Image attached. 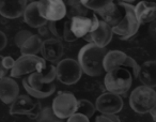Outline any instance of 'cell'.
Listing matches in <instances>:
<instances>
[{
    "label": "cell",
    "mask_w": 156,
    "mask_h": 122,
    "mask_svg": "<svg viewBox=\"0 0 156 122\" xmlns=\"http://www.w3.org/2000/svg\"><path fill=\"white\" fill-rule=\"evenodd\" d=\"M57 78L56 66H47L45 70L37 71L23 79L26 92L35 99H46L56 91L55 79Z\"/></svg>",
    "instance_id": "obj_1"
},
{
    "label": "cell",
    "mask_w": 156,
    "mask_h": 122,
    "mask_svg": "<svg viewBox=\"0 0 156 122\" xmlns=\"http://www.w3.org/2000/svg\"><path fill=\"white\" fill-rule=\"evenodd\" d=\"M108 50L94 43H88L79 50L77 60L83 73L88 76L98 77L105 72L104 60Z\"/></svg>",
    "instance_id": "obj_2"
},
{
    "label": "cell",
    "mask_w": 156,
    "mask_h": 122,
    "mask_svg": "<svg viewBox=\"0 0 156 122\" xmlns=\"http://www.w3.org/2000/svg\"><path fill=\"white\" fill-rule=\"evenodd\" d=\"M133 77L134 74L127 68H117L106 72L104 77V85L107 91L112 93L125 94L130 89L133 84Z\"/></svg>",
    "instance_id": "obj_3"
},
{
    "label": "cell",
    "mask_w": 156,
    "mask_h": 122,
    "mask_svg": "<svg viewBox=\"0 0 156 122\" xmlns=\"http://www.w3.org/2000/svg\"><path fill=\"white\" fill-rule=\"evenodd\" d=\"M129 106L136 113H147L156 106V91L150 86H138L129 95Z\"/></svg>",
    "instance_id": "obj_4"
},
{
    "label": "cell",
    "mask_w": 156,
    "mask_h": 122,
    "mask_svg": "<svg viewBox=\"0 0 156 122\" xmlns=\"http://www.w3.org/2000/svg\"><path fill=\"white\" fill-rule=\"evenodd\" d=\"M119 2L124 10V16L117 26L112 27V31L115 34L119 37V39L127 40L138 32L141 23L137 17L134 5L123 1H119Z\"/></svg>",
    "instance_id": "obj_5"
},
{
    "label": "cell",
    "mask_w": 156,
    "mask_h": 122,
    "mask_svg": "<svg viewBox=\"0 0 156 122\" xmlns=\"http://www.w3.org/2000/svg\"><path fill=\"white\" fill-rule=\"evenodd\" d=\"M47 68V61L43 57L37 55H22L17 60H15L13 69L10 72V76L14 78L29 75L37 71L45 70Z\"/></svg>",
    "instance_id": "obj_6"
},
{
    "label": "cell",
    "mask_w": 156,
    "mask_h": 122,
    "mask_svg": "<svg viewBox=\"0 0 156 122\" xmlns=\"http://www.w3.org/2000/svg\"><path fill=\"white\" fill-rule=\"evenodd\" d=\"M39 99L33 98L30 94H20L11 104L10 115L11 116H27L35 120L42 110Z\"/></svg>",
    "instance_id": "obj_7"
},
{
    "label": "cell",
    "mask_w": 156,
    "mask_h": 122,
    "mask_svg": "<svg viewBox=\"0 0 156 122\" xmlns=\"http://www.w3.org/2000/svg\"><path fill=\"white\" fill-rule=\"evenodd\" d=\"M57 79L64 85H74L81 78L83 71L79 61L73 58H65L60 60L56 66Z\"/></svg>",
    "instance_id": "obj_8"
},
{
    "label": "cell",
    "mask_w": 156,
    "mask_h": 122,
    "mask_svg": "<svg viewBox=\"0 0 156 122\" xmlns=\"http://www.w3.org/2000/svg\"><path fill=\"white\" fill-rule=\"evenodd\" d=\"M105 72H109L117 68H127L134 74V77H138L140 72V66L136 60L121 50H108L104 60Z\"/></svg>",
    "instance_id": "obj_9"
},
{
    "label": "cell",
    "mask_w": 156,
    "mask_h": 122,
    "mask_svg": "<svg viewBox=\"0 0 156 122\" xmlns=\"http://www.w3.org/2000/svg\"><path fill=\"white\" fill-rule=\"evenodd\" d=\"M78 106V100L72 92L60 91L52 100L51 107L54 108L56 115L60 119H67L76 110Z\"/></svg>",
    "instance_id": "obj_10"
},
{
    "label": "cell",
    "mask_w": 156,
    "mask_h": 122,
    "mask_svg": "<svg viewBox=\"0 0 156 122\" xmlns=\"http://www.w3.org/2000/svg\"><path fill=\"white\" fill-rule=\"evenodd\" d=\"M37 2L40 13L48 22L66 18L67 9L63 0H39Z\"/></svg>",
    "instance_id": "obj_11"
},
{
    "label": "cell",
    "mask_w": 156,
    "mask_h": 122,
    "mask_svg": "<svg viewBox=\"0 0 156 122\" xmlns=\"http://www.w3.org/2000/svg\"><path fill=\"white\" fill-rule=\"evenodd\" d=\"M123 105V99L110 91L102 93L95 101L96 109L102 113H118L122 110Z\"/></svg>",
    "instance_id": "obj_12"
},
{
    "label": "cell",
    "mask_w": 156,
    "mask_h": 122,
    "mask_svg": "<svg viewBox=\"0 0 156 122\" xmlns=\"http://www.w3.org/2000/svg\"><path fill=\"white\" fill-rule=\"evenodd\" d=\"M100 17L96 14H93L91 17L88 16H77L71 18V27L74 34L80 39L85 38L92 31H94L100 25Z\"/></svg>",
    "instance_id": "obj_13"
},
{
    "label": "cell",
    "mask_w": 156,
    "mask_h": 122,
    "mask_svg": "<svg viewBox=\"0 0 156 122\" xmlns=\"http://www.w3.org/2000/svg\"><path fill=\"white\" fill-rule=\"evenodd\" d=\"M115 34L112 31V27L103 20H100V25L94 31L86 35L83 39L88 43H94L101 47H106L112 40V35Z\"/></svg>",
    "instance_id": "obj_14"
},
{
    "label": "cell",
    "mask_w": 156,
    "mask_h": 122,
    "mask_svg": "<svg viewBox=\"0 0 156 122\" xmlns=\"http://www.w3.org/2000/svg\"><path fill=\"white\" fill-rule=\"evenodd\" d=\"M64 47L60 39L57 38H49L43 41L42 45L41 55L46 61L48 62H57L59 61L63 56Z\"/></svg>",
    "instance_id": "obj_15"
},
{
    "label": "cell",
    "mask_w": 156,
    "mask_h": 122,
    "mask_svg": "<svg viewBox=\"0 0 156 122\" xmlns=\"http://www.w3.org/2000/svg\"><path fill=\"white\" fill-rule=\"evenodd\" d=\"M28 0H0V14L8 20H15L24 15Z\"/></svg>",
    "instance_id": "obj_16"
},
{
    "label": "cell",
    "mask_w": 156,
    "mask_h": 122,
    "mask_svg": "<svg viewBox=\"0 0 156 122\" xmlns=\"http://www.w3.org/2000/svg\"><path fill=\"white\" fill-rule=\"evenodd\" d=\"M20 95L17 81L12 76L0 78V99L5 104H12Z\"/></svg>",
    "instance_id": "obj_17"
},
{
    "label": "cell",
    "mask_w": 156,
    "mask_h": 122,
    "mask_svg": "<svg viewBox=\"0 0 156 122\" xmlns=\"http://www.w3.org/2000/svg\"><path fill=\"white\" fill-rule=\"evenodd\" d=\"M96 15L100 17V20H103L109 24L111 27H115L122 20L124 16V10L120 2H111L107 5L102 10L95 12Z\"/></svg>",
    "instance_id": "obj_18"
},
{
    "label": "cell",
    "mask_w": 156,
    "mask_h": 122,
    "mask_svg": "<svg viewBox=\"0 0 156 122\" xmlns=\"http://www.w3.org/2000/svg\"><path fill=\"white\" fill-rule=\"evenodd\" d=\"M24 22L31 28H40L48 23L47 20L43 17L40 13L39 10V2L34 1L27 5L26 10L24 12Z\"/></svg>",
    "instance_id": "obj_19"
},
{
    "label": "cell",
    "mask_w": 156,
    "mask_h": 122,
    "mask_svg": "<svg viewBox=\"0 0 156 122\" xmlns=\"http://www.w3.org/2000/svg\"><path fill=\"white\" fill-rule=\"evenodd\" d=\"M136 15L141 24H150L156 20V2L140 1L135 5Z\"/></svg>",
    "instance_id": "obj_20"
},
{
    "label": "cell",
    "mask_w": 156,
    "mask_h": 122,
    "mask_svg": "<svg viewBox=\"0 0 156 122\" xmlns=\"http://www.w3.org/2000/svg\"><path fill=\"white\" fill-rule=\"evenodd\" d=\"M139 81L142 85L156 87V61L149 60L140 66V72L138 75Z\"/></svg>",
    "instance_id": "obj_21"
},
{
    "label": "cell",
    "mask_w": 156,
    "mask_h": 122,
    "mask_svg": "<svg viewBox=\"0 0 156 122\" xmlns=\"http://www.w3.org/2000/svg\"><path fill=\"white\" fill-rule=\"evenodd\" d=\"M67 9V18L77 17V16H88L91 10L87 8L81 0H65Z\"/></svg>",
    "instance_id": "obj_22"
},
{
    "label": "cell",
    "mask_w": 156,
    "mask_h": 122,
    "mask_svg": "<svg viewBox=\"0 0 156 122\" xmlns=\"http://www.w3.org/2000/svg\"><path fill=\"white\" fill-rule=\"evenodd\" d=\"M43 40L40 35L32 34L20 48L22 55H37L41 52Z\"/></svg>",
    "instance_id": "obj_23"
},
{
    "label": "cell",
    "mask_w": 156,
    "mask_h": 122,
    "mask_svg": "<svg viewBox=\"0 0 156 122\" xmlns=\"http://www.w3.org/2000/svg\"><path fill=\"white\" fill-rule=\"evenodd\" d=\"M61 120L62 119H60V118L56 115V113H55L52 107H44V108H42L41 113H39V116H37V118L35 119V121H37V122H46V121L59 122V121H61Z\"/></svg>",
    "instance_id": "obj_24"
},
{
    "label": "cell",
    "mask_w": 156,
    "mask_h": 122,
    "mask_svg": "<svg viewBox=\"0 0 156 122\" xmlns=\"http://www.w3.org/2000/svg\"><path fill=\"white\" fill-rule=\"evenodd\" d=\"M98 110L96 109V106L91 103L88 100H78V106H77V110L78 113H85L86 116H88L89 118L93 117L94 113ZM75 111V113H76Z\"/></svg>",
    "instance_id": "obj_25"
},
{
    "label": "cell",
    "mask_w": 156,
    "mask_h": 122,
    "mask_svg": "<svg viewBox=\"0 0 156 122\" xmlns=\"http://www.w3.org/2000/svg\"><path fill=\"white\" fill-rule=\"evenodd\" d=\"M63 20H49L47 23V26L49 28V31L51 33V35H54L57 39H63V31H64V23H61Z\"/></svg>",
    "instance_id": "obj_26"
},
{
    "label": "cell",
    "mask_w": 156,
    "mask_h": 122,
    "mask_svg": "<svg viewBox=\"0 0 156 122\" xmlns=\"http://www.w3.org/2000/svg\"><path fill=\"white\" fill-rule=\"evenodd\" d=\"M83 5L87 8H89L91 11L98 12L105 8L107 5L113 2V0H81Z\"/></svg>",
    "instance_id": "obj_27"
},
{
    "label": "cell",
    "mask_w": 156,
    "mask_h": 122,
    "mask_svg": "<svg viewBox=\"0 0 156 122\" xmlns=\"http://www.w3.org/2000/svg\"><path fill=\"white\" fill-rule=\"evenodd\" d=\"M1 69H0V77H5V75L9 73V71L11 72V70L13 69L14 64H15V60L10 56H1Z\"/></svg>",
    "instance_id": "obj_28"
},
{
    "label": "cell",
    "mask_w": 156,
    "mask_h": 122,
    "mask_svg": "<svg viewBox=\"0 0 156 122\" xmlns=\"http://www.w3.org/2000/svg\"><path fill=\"white\" fill-rule=\"evenodd\" d=\"M63 39L66 42H74L78 39L75 34H74L73 30H72L71 27V18H67L65 20L64 23V31H63Z\"/></svg>",
    "instance_id": "obj_29"
},
{
    "label": "cell",
    "mask_w": 156,
    "mask_h": 122,
    "mask_svg": "<svg viewBox=\"0 0 156 122\" xmlns=\"http://www.w3.org/2000/svg\"><path fill=\"white\" fill-rule=\"evenodd\" d=\"M31 35H32V33L28 30L18 31V32L15 34V37H14V43H15V45L17 46L18 48H20L23 44H24L25 42H26L27 40L31 37Z\"/></svg>",
    "instance_id": "obj_30"
},
{
    "label": "cell",
    "mask_w": 156,
    "mask_h": 122,
    "mask_svg": "<svg viewBox=\"0 0 156 122\" xmlns=\"http://www.w3.org/2000/svg\"><path fill=\"white\" fill-rule=\"evenodd\" d=\"M96 122H119L120 118L117 113H102L95 118Z\"/></svg>",
    "instance_id": "obj_31"
},
{
    "label": "cell",
    "mask_w": 156,
    "mask_h": 122,
    "mask_svg": "<svg viewBox=\"0 0 156 122\" xmlns=\"http://www.w3.org/2000/svg\"><path fill=\"white\" fill-rule=\"evenodd\" d=\"M90 121V118L81 113H74L69 118H67V122H88Z\"/></svg>",
    "instance_id": "obj_32"
},
{
    "label": "cell",
    "mask_w": 156,
    "mask_h": 122,
    "mask_svg": "<svg viewBox=\"0 0 156 122\" xmlns=\"http://www.w3.org/2000/svg\"><path fill=\"white\" fill-rule=\"evenodd\" d=\"M37 31H39V35L41 38H43V37L46 38L49 34H51L50 31H49V28H48V26H47V24L44 25V26H42V27H40V28H37Z\"/></svg>",
    "instance_id": "obj_33"
},
{
    "label": "cell",
    "mask_w": 156,
    "mask_h": 122,
    "mask_svg": "<svg viewBox=\"0 0 156 122\" xmlns=\"http://www.w3.org/2000/svg\"><path fill=\"white\" fill-rule=\"evenodd\" d=\"M8 43V39H7V35H5V32H0V50H3L5 47L7 46Z\"/></svg>",
    "instance_id": "obj_34"
},
{
    "label": "cell",
    "mask_w": 156,
    "mask_h": 122,
    "mask_svg": "<svg viewBox=\"0 0 156 122\" xmlns=\"http://www.w3.org/2000/svg\"><path fill=\"white\" fill-rule=\"evenodd\" d=\"M149 33L152 38L156 39V20H153V22L150 23V26H149Z\"/></svg>",
    "instance_id": "obj_35"
},
{
    "label": "cell",
    "mask_w": 156,
    "mask_h": 122,
    "mask_svg": "<svg viewBox=\"0 0 156 122\" xmlns=\"http://www.w3.org/2000/svg\"><path fill=\"white\" fill-rule=\"evenodd\" d=\"M151 113V116H152V118H153L154 121H156V106L154 107L153 109H152L151 113Z\"/></svg>",
    "instance_id": "obj_36"
},
{
    "label": "cell",
    "mask_w": 156,
    "mask_h": 122,
    "mask_svg": "<svg viewBox=\"0 0 156 122\" xmlns=\"http://www.w3.org/2000/svg\"><path fill=\"white\" fill-rule=\"evenodd\" d=\"M121 1H123V2H127V3H132V2H134L135 0H121Z\"/></svg>",
    "instance_id": "obj_37"
}]
</instances>
